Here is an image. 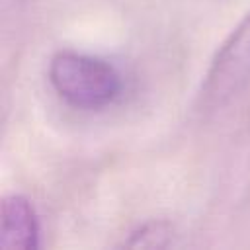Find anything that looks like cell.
I'll return each instance as SVG.
<instances>
[{"label":"cell","instance_id":"1","mask_svg":"<svg viewBox=\"0 0 250 250\" xmlns=\"http://www.w3.org/2000/svg\"><path fill=\"white\" fill-rule=\"evenodd\" d=\"M47 78L66 105L82 111L105 109L125 90L123 74L113 62L72 49L57 51L49 59Z\"/></svg>","mask_w":250,"mask_h":250},{"label":"cell","instance_id":"2","mask_svg":"<svg viewBox=\"0 0 250 250\" xmlns=\"http://www.w3.org/2000/svg\"><path fill=\"white\" fill-rule=\"evenodd\" d=\"M250 86V12L215 51L199 88V104L217 109Z\"/></svg>","mask_w":250,"mask_h":250},{"label":"cell","instance_id":"3","mask_svg":"<svg viewBox=\"0 0 250 250\" xmlns=\"http://www.w3.org/2000/svg\"><path fill=\"white\" fill-rule=\"evenodd\" d=\"M41 244V223L33 203L20 193L4 197L0 209V246L33 250Z\"/></svg>","mask_w":250,"mask_h":250},{"label":"cell","instance_id":"4","mask_svg":"<svg viewBox=\"0 0 250 250\" xmlns=\"http://www.w3.org/2000/svg\"><path fill=\"white\" fill-rule=\"evenodd\" d=\"M174 238V227L166 221H146L133 229L123 240L127 248H164L170 246Z\"/></svg>","mask_w":250,"mask_h":250}]
</instances>
